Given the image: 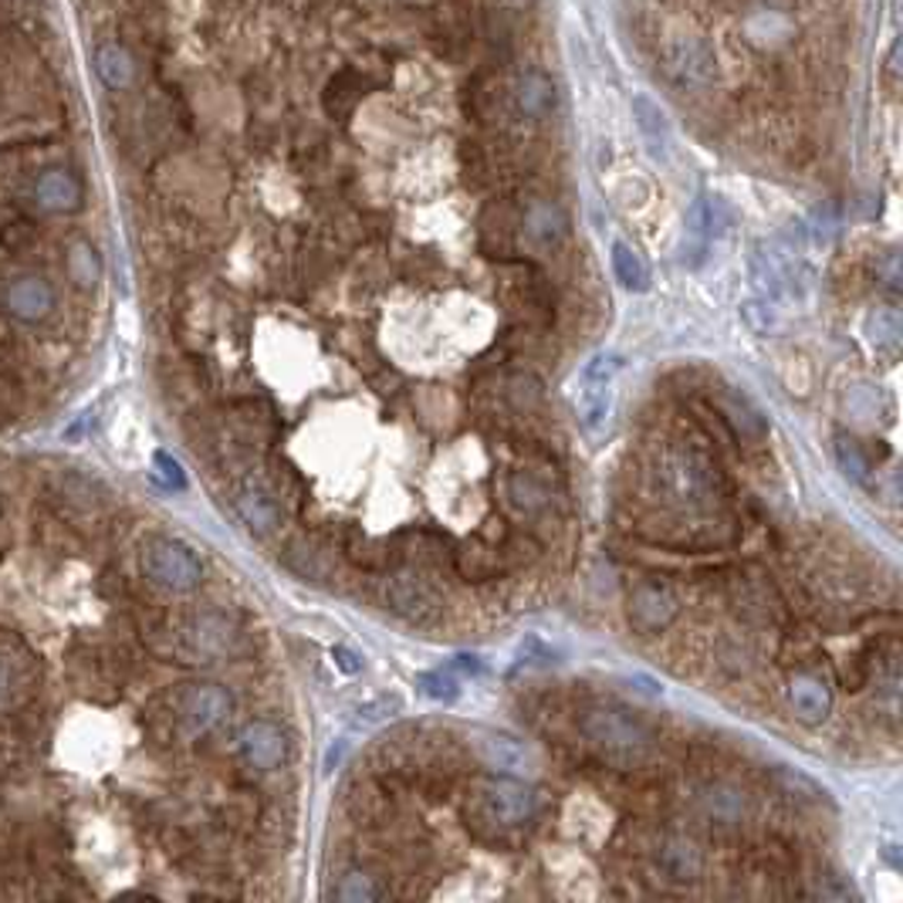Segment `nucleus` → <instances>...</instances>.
I'll return each instance as SVG.
<instances>
[{
  "label": "nucleus",
  "mask_w": 903,
  "mask_h": 903,
  "mask_svg": "<svg viewBox=\"0 0 903 903\" xmlns=\"http://www.w3.org/2000/svg\"><path fill=\"white\" fill-rule=\"evenodd\" d=\"M582 735L593 741L596 751H603L616 764H637L650 751V728L626 711L613 707H593L582 717Z\"/></svg>",
  "instance_id": "f257e3e1"
},
{
  "label": "nucleus",
  "mask_w": 903,
  "mask_h": 903,
  "mask_svg": "<svg viewBox=\"0 0 903 903\" xmlns=\"http://www.w3.org/2000/svg\"><path fill=\"white\" fill-rule=\"evenodd\" d=\"M143 572L166 593H190L203 579V565L190 546L176 538H153L143 552Z\"/></svg>",
  "instance_id": "f03ea898"
},
{
  "label": "nucleus",
  "mask_w": 903,
  "mask_h": 903,
  "mask_svg": "<svg viewBox=\"0 0 903 903\" xmlns=\"http://www.w3.org/2000/svg\"><path fill=\"white\" fill-rule=\"evenodd\" d=\"M481 808H484V816L498 826H525L535 816L538 799L525 782L487 779L481 785Z\"/></svg>",
  "instance_id": "7ed1b4c3"
},
{
  "label": "nucleus",
  "mask_w": 903,
  "mask_h": 903,
  "mask_svg": "<svg viewBox=\"0 0 903 903\" xmlns=\"http://www.w3.org/2000/svg\"><path fill=\"white\" fill-rule=\"evenodd\" d=\"M231 707L234 701L220 684H197L187 691L184 704H179V717H184V728L190 735H207L228 720Z\"/></svg>",
  "instance_id": "20e7f679"
},
{
  "label": "nucleus",
  "mask_w": 903,
  "mask_h": 903,
  "mask_svg": "<svg viewBox=\"0 0 903 903\" xmlns=\"http://www.w3.org/2000/svg\"><path fill=\"white\" fill-rule=\"evenodd\" d=\"M676 609H681V603L660 582H643L629 596V623L643 629V634H657V629L670 626Z\"/></svg>",
  "instance_id": "39448f33"
},
{
  "label": "nucleus",
  "mask_w": 903,
  "mask_h": 903,
  "mask_svg": "<svg viewBox=\"0 0 903 903\" xmlns=\"http://www.w3.org/2000/svg\"><path fill=\"white\" fill-rule=\"evenodd\" d=\"M4 308L18 322H41L55 308V288L37 275L14 278L4 291Z\"/></svg>",
  "instance_id": "423d86ee"
},
{
  "label": "nucleus",
  "mask_w": 903,
  "mask_h": 903,
  "mask_svg": "<svg viewBox=\"0 0 903 903\" xmlns=\"http://www.w3.org/2000/svg\"><path fill=\"white\" fill-rule=\"evenodd\" d=\"M386 606L393 613H399L403 619L410 623H427L437 609H440V599L430 585L417 575H396L389 585H386Z\"/></svg>",
  "instance_id": "0eeeda50"
},
{
  "label": "nucleus",
  "mask_w": 903,
  "mask_h": 903,
  "mask_svg": "<svg viewBox=\"0 0 903 903\" xmlns=\"http://www.w3.org/2000/svg\"><path fill=\"white\" fill-rule=\"evenodd\" d=\"M241 755L247 758V764H254V769L271 772L285 761L288 741H285L282 728L271 725V720H251V725L241 731Z\"/></svg>",
  "instance_id": "6e6552de"
},
{
  "label": "nucleus",
  "mask_w": 903,
  "mask_h": 903,
  "mask_svg": "<svg viewBox=\"0 0 903 903\" xmlns=\"http://www.w3.org/2000/svg\"><path fill=\"white\" fill-rule=\"evenodd\" d=\"M34 200L41 210L52 213H71L81 207V184L68 169H44L34 184Z\"/></svg>",
  "instance_id": "1a4fd4ad"
},
{
  "label": "nucleus",
  "mask_w": 903,
  "mask_h": 903,
  "mask_svg": "<svg viewBox=\"0 0 903 903\" xmlns=\"http://www.w3.org/2000/svg\"><path fill=\"white\" fill-rule=\"evenodd\" d=\"M525 234L528 244L538 251H552L565 241L569 234V220L555 203H531L525 213Z\"/></svg>",
  "instance_id": "9d476101"
},
{
  "label": "nucleus",
  "mask_w": 903,
  "mask_h": 903,
  "mask_svg": "<svg viewBox=\"0 0 903 903\" xmlns=\"http://www.w3.org/2000/svg\"><path fill=\"white\" fill-rule=\"evenodd\" d=\"M789 704L805 725H823L833 711V694L819 676H795L789 684Z\"/></svg>",
  "instance_id": "9b49d317"
},
{
  "label": "nucleus",
  "mask_w": 903,
  "mask_h": 903,
  "mask_svg": "<svg viewBox=\"0 0 903 903\" xmlns=\"http://www.w3.org/2000/svg\"><path fill=\"white\" fill-rule=\"evenodd\" d=\"M477 751H481L487 769H498V772H515L518 775L531 764V751L511 735H484L477 741Z\"/></svg>",
  "instance_id": "f8f14e48"
},
{
  "label": "nucleus",
  "mask_w": 903,
  "mask_h": 903,
  "mask_svg": "<svg viewBox=\"0 0 903 903\" xmlns=\"http://www.w3.org/2000/svg\"><path fill=\"white\" fill-rule=\"evenodd\" d=\"M707 464L697 458V454H673L663 467L673 494H681V498H701V494L707 491Z\"/></svg>",
  "instance_id": "ddd939ff"
},
{
  "label": "nucleus",
  "mask_w": 903,
  "mask_h": 903,
  "mask_svg": "<svg viewBox=\"0 0 903 903\" xmlns=\"http://www.w3.org/2000/svg\"><path fill=\"white\" fill-rule=\"evenodd\" d=\"M657 863H660V870H663L670 880L687 883V880H694V877L701 873V852H697L691 843H684V839H670V843L660 846Z\"/></svg>",
  "instance_id": "4468645a"
},
{
  "label": "nucleus",
  "mask_w": 903,
  "mask_h": 903,
  "mask_svg": "<svg viewBox=\"0 0 903 903\" xmlns=\"http://www.w3.org/2000/svg\"><path fill=\"white\" fill-rule=\"evenodd\" d=\"M238 511H241V518H244L254 531H261V535H267L271 528L278 525V505H275V498H271L267 491L254 487V484H247V487L241 491Z\"/></svg>",
  "instance_id": "2eb2a0df"
},
{
  "label": "nucleus",
  "mask_w": 903,
  "mask_h": 903,
  "mask_svg": "<svg viewBox=\"0 0 903 903\" xmlns=\"http://www.w3.org/2000/svg\"><path fill=\"white\" fill-rule=\"evenodd\" d=\"M613 271L626 291H647L650 288V271L643 264V257L629 247V244H613Z\"/></svg>",
  "instance_id": "dca6fc26"
},
{
  "label": "nucleus",
  "mask_w": 903,
  "mask_h": 903,
  "mask_svg": "<svg viewBox=\"0 0 903 903\" xmlns=\"http://www.w3.org/2000/svg\"><path fill=\"white\" fill-rule=\"evenodd\" d=\"M518 106L525 115H546L552 106H555V88L546 75H525L521 85H518Z\"/></svg>",
  "instance_id": "f3484780"
},
{
  "label": "nucleus",
  "mask_w": 903,
  "mask_h": 903,
  "mask_svg": "<svg viewBox=\"0 0 903 903\" xmlns=\"http://www.w3.org/2000/svg\"><path fill=\"white\" fill-rule=\"evenodd\" d=\"M609 386L613 383H590L579 379V420L596 430L609 414Z\"/></svg>",
  "instance_id": "a211bd4d"
},
{
  "label": "nucleus",
  "mask_w": 903,
  "mask_h": 903,
  "mask_svg": "<svg viewBox=\"0 0 903 903\" xmlns=\"http://www.w3.org/2000/svg\"><path fill=\"white\" fill-rule=\"evenodd\" d=\"M68 275L78 288H96L99 275H102V264H99V254L92 251V244L78 241L68 254Z\"/></svg>",
  "instance_id": "6ab92c4d"
},
{
  "label": "nucleus",
  "mask_w": 903,
  "mask_h": 903,
  "mask_svg": "<svg viewBox=\"0 0 903 903\" xmlns=\"http://www.w3.org/2000/svg\"><path fill=\"white\" fill-rule=\"evenodd\" d=\"M836 461H839V471L856 481V484H863L870 477V461L867 454L860 450V443L849 440V437H836Z\"/></svg>",
  "instance_id": "aec40b11"
},
{
  "label": "nucleus",
  "mask_w": 903,
  "mask_h": 903,
  "mask_svg": "<svg viewBox=\"0 0 903 903\" xmlns=\"http://www.w3.org/2000/svg\"><path fill=\"white\" fill-rule=\"evenodd\" d=\"M867 335L877 349H896V342H900V315L893 308H877L867 319Z\"/></svg>",
  "instance_id": "412c9836"
},
{
  "label": "nucleus",
  "mask_w": 903,
  "mask_h": 903,
  "mask_svg": "<svg viewBox=\"0 0 903 903\" xmlns=\"http://www.w3.org/2000/svg\"><path fill=\"white\" fill-rule=\"evenodd\" d=\"M335 896H339L342 903H373V900L383 896V890L376 887V880H373L370 873L352 870V873H345V877L339 880Z\"/></svg>",
  "instance_id": "4be33fe9"
},
{
  "label": "nucleus",
  "mask_w": 903,
  "mask_h": 903,
  "mask_svg": "<svg viewBox=\"0 0 903 903\" xmlns=\"http://www.w3.org/2000/svg\"><path fill=\"white\" fill-rule=\"evenodd\" d=\"M417 687L423 697L430 701H454L461 694V681L454 676V670H430L417 676Z\"/></svg>",
  "instance_id": "5701e85b"
},
{
  "label": "nucleus",
  "mask_w": 903,
  "mask_h": 903,
  "mask_svg": "<svg viewBox=\"0 0 903 903\" xmlns=\"http://www.w3.org/2000/svg\"><path fill=\"white\" fill-rule=\"evenodd\" d=\"M194 643L203 650V653H223L231 643V626L217 619V616H203L197 623V634H194Z\"/></svg>",
  "instance_id": "b1692460"
},
{
  "label": "nucleus",
  "mask_w": 903,
  "mask_h": 903,
  "mask_svg": "<svg viewBox=\"0 0 903 903\" xmlns=\"http://www.w3.org/2000/svg\"><path fill=\"white\" fill-rule=\"evenodd\" d=\"M511 498H515V505L518 508H525V511H535V508H541L549 502V487L541 484L535 474H515L511 477Z\"/></svg>",
  "instance_id": "393cba45"
},
{
  "label": "nucleus",
  "mask_w": 903,
  "mask_h": 903,
  "mask_svg": "<svg viewBox=\"0 0 903 903\" xmlns=\"http://www.w3.org/2000/svg\"><path fill=\"white\" fill-rule=\"evenodd\" d=\"M704 805H707L711 816L731 823V819L741 816L745 799H741V792H735V789H728V785H717V789H707V792H704Z\"/></svg>",
  "instance_id": "a878e982"
},
{
  "label": "nucleus",
  "mask_w": 903,
  "mask_h": 903,
  "mask_svg": "<svg viewBox=\"0 0 903 903\" xmlns=\"http://www.w3.org/2000/svg\"><path fill=\"white\" fill-rule=\"evenodd\" d=\"M725 414H728V420L735 423L738 433H745V437H761L764 433V420H761V414L755 410L748 399L728 396L725 399Z\"/></svg>",
  "instance_id": "bb28decb"
},
{
  "label": "nucleus",
  "mask_w": 903,
  "mask_h": 903,
  "mask_svg": "<svg viewBox=\"0 0 903 903\" xmlns=\"http://www.w3.org/2000/svg\"><path fill=\"white\" fill-rule=\"evenodd\" d=\"M99 75L112 88H125L132 81V62H129V55L119 52V48H102L99 52Z\"/></svg>",
  "instance_id": "cd10ccee"
},
{
  "label": "nucleus",
  "mask_w": 903,
  "mask_h": 903,
  "mask_svg": "<svg viewBox=\"0 0 903 903\" xmlns=\"http://www.w3.org/2000/svg\"><path fill=\"white\" fill-rule=\"evenodd\" d=\"M623 370V355L616 352H596L590 363L582 366V376L579 379H590V383H613L616 373Z\"/></svg>",
  "instance_id": "c85d7f7f"
},
{
  "label": "nucleus",
  "mask_w": 903,
  "mask_h": 903,
  "mask_svg": "<svg viewBox=\"0 0 903 903\" xmlns=\"http://www.w3.org/2000/svg\"><path fill=\"white\" fill-rule=\"evenodd\" d=\"M399 711V697H389V694H383V697H376V701H370V704H363L359 707V725H379V720H389L393 714Z\"/></svg>",
  "instance_id": "c756f323"
},
{
  "label": "nucleus",
  "mask_w": 903,
  "mask_h": 903,
  "mask_svg": "<svg viewBox=\"0 0 903 903\" xmlns=\"http://www.w3.org/2000/svg\"><path fill=\"white\" fill-rule=\"evenodd\" d=\"M153 464H156V471H159V477H163L166 487H176V491H179V487H187L184 467H179L169 454H163V450H159V454L153 458Z\"/></svg>",
  "instance_id": "7c9ffc66"
},
{
  "label": "nucleus",
  "mask_w": 903,
  "mask_h": 903,
  "mask_svg": "<svg viewBox=\"0 0 903 903\" xmlns=\"http://www.w3.org/2000/svg\"><path fill=\"white\" fill-rule=\"evenodd\" d=\"M332 660H335L345 673H359V670H363V660H359L349 647H335V650H332Z\"/></svg>",
  "instance_id": "2f4dec72"
},
{
  "label": "nucleus",
  "mask_w": 903,
  "mask_h": 903,
  "mask_svg": "<svg viewBox=\"0 0 903 903\" xmlns=\"http://www.w3.org/2000/svg\"><path fill=\"white\" fill-rule=\"evenodd\" d=\"M447 670H461V673H481V657H474V653H461V657H454V663H450Z\"/></svg>",
  "instance_id": "473e14b6"
},
{
  "label": "nucleus",
  "mask_w": 903,
  "mask_h": 903,
  "mask_svg": "<svg viewBox=\"0 0 903 903\" xmlns=\"http://www.w3.org/2000/svg\"><path fill=\"white\" fill-rule=\"evenodd\" d=\"M883 275H887V285L890 288H900V271H896V254H890L887 267H883Z\"/></svg>",
  "instance_id": "72a5a7b5"
},
{
  "label": "nucleus",
  "mask_w": 903,
  "mask_h": 903,
  "mask_svg": "<svg viewBox=\"0 0 903 903\" xmlns=\"http://www.w3.org/2000/svg\"><path fill=\"white\" fill-rule=\"evenodd\" d=\"M11 687V670L0 663V697H4V691Z\"/></svg>",
  "instance_id": "f704fd0d"
}]
</instances>
